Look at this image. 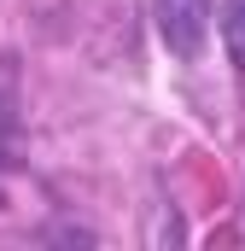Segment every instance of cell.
<instances>
[{"label": "cell", "instance_id": "cell-2", "mask_svg": "<svg viewBox=\"0 0 245 251\" xmlns=\"http://www.w3.org/2000/svg\"><path fill=\"white\" fill-rule=\"evenodd\" d=\"M222 41H228V59L245 70V0H228L222 6Z\"/></svg>", "mask_w": 245, "mask_h": 251}, {"label": "cell", "instance_id": "cell-1", "mask_svg": "<svg viewBox=\"0 0 245 251\" xmlns=\"http://www.w3.org/2000/svg\"><path fill=\"white\" fill-rule=\"evenodd\" d=\"M210 29V0H158V35L175 59H198Z\"/></svg>", "mask_w": 245, "mask_h": 251}]
</instances>
